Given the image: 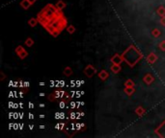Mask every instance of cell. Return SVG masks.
<instances>
[{"label":"cell","mask_w":165,"mask_h":138,"mask_svg":"<svg viewBox=\"0 0 165 138\" xmlns=\"http://www.w3.org/2000/svg\"><path fill=\"white\" fill-rule=\"evenodd\" d=\"M15 54L18 55V57L19 58L20 60H24L28 56V52L26 51L24 47L21 46V45H19V46L15 47Z\"/></svg>","instance_id":"4"},{"label":"cell","mask_w":165,"mask_h":138,"mask_svg":"<svg viewBox=\"0 0 165 138\" xmlns=\"http://www.w3.org/2000/svg\"><path fill=\"white\" fill-rule=\"evenodd\" d=\"M19 5L23 10H28L32 5H34V4L31 2V0H21Z\"/></svg>","instance_id":"10"},{"label":"cell","mask_w":165,"mask_h":138,"mask_svg":"<svg viewBox=\"0 0 165 138\" xmlns=\"http://www.w3.org/2000/svg\"><path fill=\"white\" fill-rule=\"evenodd\" d=\"M38 23H39V21H38V18H34V17H32V18H30L29 20H28V24H29V26L30 27H32V28H34V27H36L37 25H38Z\"/></svg>","instance_id":"17"},{"label":"cell","mask_w":165,"mask_h":138,"mask_svg":"<svg viewBox=\"0 0 165 138\" xmlns=\"http://www.w3.org/2000/svg\"><path fill=\"white\" fill-rule=\"evenodd\" d=\"M157 14L159 15V17H164L165 15V7L164 6H159L157 10Z\"/></svg>","instance_id":"20"},{"label":"cell","mask_w":165,"mask_h":138,"mask_svg":"<svg viewBox=\"0 0 165 138\" xmlns=\"http://www.w3.org/2000/svg\"><path fill=\"white\" fill-rule=\"evenodd\" d=\"M39 23L46 32L57 38L68 27V20L63 11L57 9L53 4H47L37 14Z\"/></svg>","instance_id":"1"},{"label":"cell","mask_w":165,"mask_h":138,"mask_svg":"<svg viewBox=\"0 0 165 138\" xmlns=\"http://www.w3.org/2000/svg\"><path fill=\"white\" fill-rule=\"evenodd\" d=\"M151 33H152V36H153V38H157V39L161 36V31L159 30V29H157V28L153 29Z\"/></svg>","instance_id":"18"},{"label":"cell","mask_w":165,"mask_h":138,"mask_svg":"<svg viewBox=\"0 0 165 138\" xmlns=\"http://www.w3.org/2000/svg\"><path fill=\"white\" fill-rule=\"evenodd\" d=\"M63 74L65 75L66 77H71L72 74H73V70H72V68L70 67V66H66L65 68H64V70H63Z\"/></svg>","instance_id":"13"},{"label":"cell","mask_w":165,"mask_h":138,"mask_svg":"<svg viewBox=\"0 0 165 138\" xmlns=\"http://www.w3.org/2000/svg\"><path fill=\"white\" fill-rule=\"evenodd\" d=\"M66 30H67V32L70 35H72L74 32H76V26H73V25H69L68 27L66 28Z\"/></svg>","instance_id":"22"},{"label":"cell","mask_w":165,"mask_h":138,"mask_svg":"<svg viewBox=\"0 0 165 138\" xmlns=\"http://www.w3.org/2000/svg\"><path fill=\"white\" fill-rule=\"evenodd\" d=\"M110 70L113 74H119L122 70L121 64H115V63H112V65L110 66Z\"/></svg>","instance_id":"11"},{"label":"cell","mask_w":165,"mask_h":138,"mask_svg":"<svg viewBox=\"0 0 165 138\" xmlns=\"http://www.w3.org/2000/svg\"><path fill=\"white\" fill-rule=\"evenodd\" d=\"M147 62L148 63H150V64H153V63H156L158 60V57L157 55L156 54V53H153V52H151L150 54L148 55L147 57Z\"/></svg>","instance_id":"7"},{"label":"cell","mask_w":165,"mask_h":138,"mask_svg":"<svg viewBox=\"0 0 165 138\" xmlns=\"http://www.w3.org/2000/svg\"><path fill=\"white\" fill-rule=\"evenodd\" d=\"M65 126H66V124H65V123H59V124H57V125H56L55 128H56L57 130H64V128H65Z\"/></svg>","instance_id":"24"},{"label":"cell","mask_w":165,"mask_h":138,"mask_svg":"<svg viewBox=\"0 0 165 138\" xmlns=\"http://www.w3.org/2000/svg\"><path fill=\"white\" fill-rule=\"evenodd\" d=\"M135 113H136L137 116H139V117H142V116L146 113V109L143 108V107H137L135 108Z\"/></svg>","instance_id":"14"},{"label":"cell","mask_w":165,"mask_h":138,"mask_svg":"<svg viewBox=\"0 0 165 138\" xmlns=\"http://www.w3.org/2000/svg\"><path fill=\"white\" fill-rule=\"evenodd\" d=\"M53 94H54L56 100L63 99L64 97H65V95H66V91H64V90H62V89H58V90H56V91L53 92Z\"/></svg>","instance_id":"12"},{"label":"cell","mask_w":165,"mask_h":138,"mask_svg":"<svg viewBox=\"0 0 165 138\" xmlns=\"http://www.w3.org/2000/svg\"><path fill=\"white\" fill-rule=\"evenodd\" d=\"M155 82V77H153L151 73H147L143 77V83L147 86H151V84Z\"/></svg>","instance_id":"6"},{"label":"cell","mask_w":165,"mask_h":138,"mask_svg":"<svg viewBox=\"0 0 165 138\" xmlns=\"http://www.w3.org/2000/svg\"><path fill=\"white\" fill-rule=\"evenodd\" d=\"M55 6L57 7V9H59L61 11H63L64 9H65L67 7V3L65 1H63V0H59V1H57Z\"/></svg>","instance_id":"15"},{"label":"cell","mask_w":165,"mask_h":138,"mask_svg":"<svg viewBox=\"0 0 165 138\" xmlns=\"http://www.w3.org/2000/svg\"><path fill=\"white\" fill-rule=\"evenodd\" d=\"M110 61L112 63H115V64H122V62L124 61V60H123V58H122V55L115 54L111 57Z\"/></svg>","instance_id":"8"},{"label":"cell","mask_w":165,"mask_h":138,"mask_svg":"<svg viewBox=\"0 0 165 138\" xmlns=\"http://www.w3.org/2000/svg\"><path fill=\"white\" fill-rule=\"evenodd\" d=\"M158 48H159V50H160V51L165 52V39H163V40H161L160 42H159V43H158Z\"/></svg>","instance_id":"23"},{"label":"cell","mask_w":165,"mask_h":138,"mask_svg":"<svg viewBox=\"0 0 165 138\" xmlns=\"http://www.w3.org/2000/svg\"><path fill=\"white\" fill-rule=\"evenodd\" d=\"M29 108H34V105H33V104H31V103H29Z\"/></svg>","instance_id":"29"},{"label":"cell","mask_w":165,"mask_h":138,"mask_svg":"<svg viewBox=\"0 0 165 138\" xmlns=\"http://www.w3.org/2000/svg\"><path fill=\"white\" fill-rule=\"evenodd\" d=\"M124 61L130 67H134L143 59L142 52L138 50L134 45H130L122 54Z\"/></svg>","instance_id":"2"},{"label":"cell","mask_w":165,"mask_h":138,"mask_svg":"<svg viewBox=\"0 0 165 138\" xmlns=\"http://www.w3.org/2000/svg\"><path fill=\"white\" fill-rule=\"evenodd\" d=\"M40 118H45V115L44 114H41L40 115Z\"/></svg>","instance_id":"31"},{"label":"cell","mask_w":165,"mask_h":138,"mask_svg":"<svg viewBox=\"0 0 165 138\" xmlns=\"http://www.w3.org/2000/svg\"><path fill=\"white\" fill-rule=\"evenodd\" d=\"M0 74H1V77H2V78H1V80H2V81H3V80L5 79V75H4V73H3V72H1V73H0Z\"/></svg>","instance_id":"28"},{"label":"cell","mask_w":165,"mask_h":138,"mask_svg":"<svg viewBox=\"0 0 165 138\" xmlns=\"http://www.w3.org/2000/svg\"><path fill=\"white\" fill-rule=\"evenodd\" d=\"M98 77L99 78V80L100 81H106L108 78H109V73L106 71V70H104V69H103V70H100L99 73H98Z\"/></svg>","instance_id":"9"},{"label":"cell","mask_w":165,"mask_h":138,"mask_svg":"<svg viewBox=\"0 0 165 138\" xmlns=\"http://www.w3.org/2000/svg\"><path fill=\"white\" fill-rule=\"evenodd\" d=\"M125 87H134L135 86V83L132 81L131 79H127L124 83Z\"/></svg>","instance_id":"19"},{"label":"cell","mask_w":165,"mask_h":138,"mask_svg":"<svg viewBox=\"0 0 165 138\" xmlns=\"http://www.w3.org/2000/svg\"><path fill=\"white\" fill-rule=\"evenodd\" d=\"M155 133L158 137L165 138V120L155 130Z\"/></svg>","instance_id":"5"},{"label":"cell","mask_w":165,"mask_h":138,"mask_svg":"<svg viewBox=\"0 0 165 138\" xmlns=\"http://www.w3.org/2000/svg\"><path fill=\"white\" fill-rule=\"evenodd\" d=\"M63 117H64V113H61V112L56 113V116H55V118H56V119H61V118H63Z\"/></svg>","instance_id":"27"},{"label":"cell","mask_w":165,"mask_h":138,"mask_svg":"<svg viewBox=\"0 0 165 138\" xmlns=\"http://www.w3.org/2000/svg\"><path fill=\"white\" fill-rule=\"evenodd\" d=\"M159 22H160V24L162 26H164V27H165V15H164V17H160V20H159Z\"/></svg>","instance_id":"26"},{"label":"cell","mask_w":165,"mask_h":138,"mask_svg":"<svg viewBox=\"0 0 165 138\" xmlns=\"http://www.w3.org/2000/svg\"><path fill=\"white\" fill-rule=\"evenodd\" d=\"M97 73H98L97 68H96L95 66H93L92 64H88L83 70V74L87 78H93Z\"/></svg>","instance_id":"3"},{"label":"cell","mask_w":165,"mask_h":138,"mask_svg":"<svg viewBox=\"0 0 165 138\" xmlns=\"http://www.w3.org/2000/svg\"><path fill=\"white\" fill-rule=\"evenodd\" d=\"M47 99H49V101H50V102H54V101L56 100V98H55L54 94H53V93H50L49 96H47Z\"/></svg>","instance_id":"25"},{"label":"cell","mask_w":165,"mask_h":138,"mask_svg":"<svg viewBox=\"0 0 165 138\" xmlns=\"http://www.w3.org/2000/svg\"><path fill=\"white\" fill-rule=\"evenodd\" d=\"M29 118H30V119H33V118H34V117H33V114H31V113H30V114H29Z\"/></svg>","instance_id":"30"},{"label":"cell","mask_w":165,"mask_h":138,"mask_svg":"<svg viewBox=\"0 0 165 138\" xmlns=\"http://www.w3.org/2000/svg\"><path fill=\"white\" fill-rule=\"evenodd\" d=\"M40 96H45V93H40Z\"/></svg>","instance_id":"32"},{"label":"cell","mask_w":165,"mask_h":138,"mask_svg":"<svg viewBox=\"0 0 165 138\" xmlns=\"http://www.w3.org/2000/svg\"><path fill=\"white\" fill-rule=\"evenodd\" d=\"M124 92L127 95V96H131V95H133V93H135V88L134 87H125Z\"/></svg>","instance_id":"16"},{"label":"cell","mask_w":165,"mask_h":138,"mask_svg":"<svg viewBox=\"0 0 165 138\" xmlns=\"http://www.w3.org/2000/svg\"><path fill=\"white\" fill-rule=\"evenodd\" d=\"M25 45L27 46V47H32L34 45V43H35V41H34V39H32V38H27L25 39Z\"/></svg>","instance_id":"21"}]
</instances>
